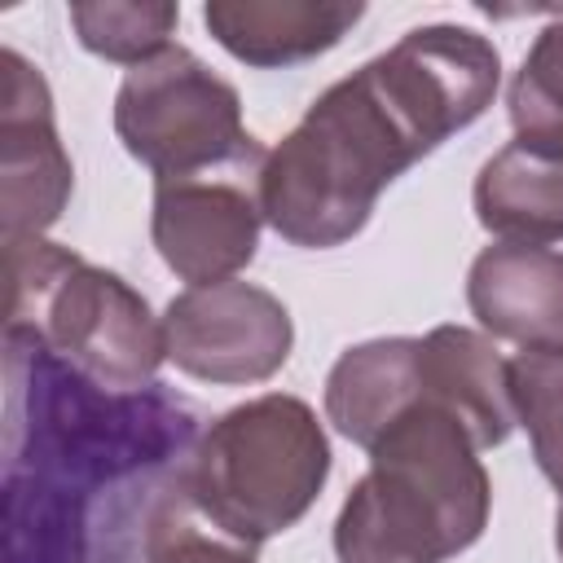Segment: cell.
Masks as SVG:
<instances>
[{
  "instance_id": "cell-12",
  "label": "cell",
  "mask_w": 563,
  "mask_h": 563,
  "mask_svg": "<svg viewBox=\"0 0 563 563\" xmlns=\"http://www.w3.org/2000/svg\"><path fill=\"white\" fill-rule=\"evenodd\" d=\"M422 400L453 413L475 449H497L515 431L510 369L488 334L466 325H435L418 339Z\"/></svg>"
},
{
  "instance_id": "cell-11",
  "label": "cell",
  "mask_w": 563,
  "mask_h": 563,
  "mask_svg": "<svg viewBox=\"0 0 563 563\" xmlns=\"http://www.w3.org/2000/svg\"><path fill=\"white\" fill-rule=\"evenodd\" d=\"M365 18L361 0H211L202 4V22L211 40L255 66H299L330 53L356 22Z\"/></svg>"
},
{
  "instance_id": "cell-14",
  "label": "cell",
  "mask_w": 563,
  "mask_h": 563,
  "mask_svg": "<svg viewBox=\"0 0 563 563\" xmlns=\"http://www.w3.org/2000/svg\"><path fill=\"white\" fill-rule=\"evenodd\" d=\"M475 220L515 246L563 242V158L523 141L501 145L475 176Z\"/></svg>"
},
{
  "instance_id": "cell-17",
  "label": "cell",
  "mask_w": 563,
  "mask_h": 563,
  "mask_svg": "<svg viewBox=\"0 0 563 563\" xmlns=\"http://www.w3.org/2000/svg\"><path fill=\"white\" fill-rule=\"evenodd\" d=\"M515 418L528 431L541 475L563 501V347H523L506 361Z\"/></svg>"
},
{
  "instance_id": "cell-6",
  "label": "cell",
  "mask_w": 563,
  "mask_h": 563,
  "mask_svg": "<svg viewBox=\"0 0 563 563\" xmlns=\"http://www.w3.org/2000/svg\"><path fill=\"white\" fill-rule=\"evenodd\" d=\"M114 132L154 180L189 176L260 145L242 123L238 88L180 44L123 75L114 92Z\"/></svg>"
},
{
  "instance_id": "cell-4",
  "label": "cell",
  "mask_w": 563,
  "mask_h": 563,
  "mask_svg": "<svg viewBox=\"0 0 563 563\" xmlns=\"http://www.w3.org/2000/svg\"><path fill=\"white\" fill-rule=\"evenodd\" d=\"M9 312L4 325L35 334L66 365L110 391L158 383L167 361L163 317L119 273L88 264L48 238L4 242Z\"/></svg>"
},
{
  "instance_id": "cell-15",
  "label": "cell",
  "mask_w": 563,
  "mask_h": 563,
  "mask_svg": "<svg viewBox=\"0 0 563 563\" xmlns=\"http://www.w3.org/2000/svg\"><path fill=\"white\" fill-rule=\"evenodd\" d=\"M180 22V4L167 0H75L70 26L75 40L114 66H145L163 48H172V31Z\"/></svg>"
},
{
  "instance_id": "cell-9",
  "label": "cell",
  "mask_w": 563,
  "mask_h": 563,
  "mask_svg": "<svg viewBox=\"0 0 563 563\" xmlns=\"http://www.w3.org/2000/svg\"><path fill=\"white\" fill-rule=\"evenodd\" d=\"M75 167L53 123V92L18 48H0V233L44 238L70 202Z\"/></svg>"
},
{
  "instance_id": "cell-3",
  "label": "cell",
  "mask_w": 563,
  "mask_h": 563,
  "mask_svg": "<svg viewBox=\"0 0 563 563\" xmlns=\"http://www.w3.org/2000/svg\"><path fill=\"white\" fill-rule=\"evenodd\" d=\"M365 453L334 519L339 563H449L484 537L493 479L453 413L418 400Z\"/></svg>"
},
{
  "instance_id": "cell-18",
  "label": "cell",
  "mask_w": 563,
  "mask_h": 563,
  "mask_svg": "<svg viewBox=\"0 0 563 563\" xmlns=\"http://www.w3.org/2000/svg\"><path fill=\"white\" fill-rule=\"evenodd\" d=\"M150 563H255L251 545H238L229 537H207L198 523L172 537Z\"/></svg>"
},
{
  "instance_id": "cell-10",
  "label": "cell",
  "mask_w": 563,
  "mask_h": 563,
  "mask_svg": "<svg viewBox=\"0 0 563 563\" xmlns=\"http://www.w3.org/2000/svg\"><path fill=\"white\" fill-rule=\"evenodd\" d=\"M471 317L488 339L519 347H563V251L497 242L471 260Z\"/></svg>"
},
{
  "instance_id": "cell-5",
  "label": "cell",
  "mask_w": 563,
  "mask_h": 563,
  "mask_svg": "<svg viewBox=\"0 0 563 563\" xmlns=\"http://www.w3.org/2000/svg\"><path fill=\"white\" fill-rule=\"evenodd\" d=\"M330 440L317 409L264 391L220 413L194 453V506L238 545H264L295 528L321 497Z\"/></svg>"
},
{
  "instance_id": "cell-2",
  "label": "cell",
  "mask_w": 563,
  "mask_h": 563,
  "mask_svg": "<svg viewBox=\"0 0 563 563\" xmlns=\"http://www.w3.org/2000/svg\"><path fill=\"white\" fill-rule=\"evenodd\" d=\"M501 53L488 35L431 22L330 84L268 150L264 224L303 251L352 242L378 194L497 97Z\"/></svg>"
},
{
  "instance_id": "cell-7",
  "label": "cell",
  "mask_w": 563,
  "mask_h": 563,
  "mask_svg": "<svg viewBox=\"0 0 563 563\" xmlns=\"http://www.w3.org/2000/svg\"><path fill=\"white\" fill-rule=\"evenodd\" d=\"M264 163L268 150L255 145L229 163L154 180L150 238L158 260L180 282L189 286L233 282L255 260L264 229V202H260Z\"/></svg>"
},
{
  "instance_id": "cell-8",
  "label": "cell",
  "mask_w": 563,
  "mask_h": 563,
  "mask_svg": "<svg viewBox=\"0 0 563 563\" xmlns=\"http://www.w3.org/2000/svg\"><path fill=\"white\" fill-rule=\"evenodd\" d=\"M167 361L220 387L273 378L295 347V321L286 303L255 282H216L180 290L163 312Z\"/></svg>"
},
{
  "instance_id": "cell-13",
  "label": "cell",
  "mask_w": 563,
  "mask_h": 563,
  "mask_svg": "<svg viewBox=\"0 0 563 563\" xmlns=\"http://www.w3.org/2000/svg\"><path fill=\"white\" fill-rule=\"evenodd\" d=\"M418 400H422V374H418L413 334L365 339L347 347L325 374V418L343 440L361 449H369Z\"/></svg>"
},
{
  "instance_id": "cell-19",
  "label": "cell",
  "mask_w": 563,
  "mask_h": 563,
  "mask_svg": "<svg viewBox=\"0 0 563 563\" xmlns=\"http://www.w3.org/2000/svg\"><path fill=\"white\" fill-rule=\"evenodd\" d=\"M554 550H559V563H563V501L554 510Z\"/></svg>"
},
{
  "instance_id": "cell-1",
  "label": "cell",
  "mask_w": 563,
  "mask_h": 563,
  "mask_svg": "<svg viewBox=\"0 0 563 563\" xmlns=\"http://www.w3.org/2000/svg\"><path fill=\"white\" fill-rule=\"evenodd\" d=\"M202 413L150 383L110 391L4 325V563H150L194 528Z\"/></svg>"
},
{
  "instance_id": "cell-16",
  "label": "cell",
  "mask_w": 563,
  "mask_h": 563,
  "mask_svg": "<svg viewBox=\"0 0 563 563\" xmlns=\"http://www.w3.org/2000/svg\"><path fill=\"white\" fill-rule=\"evenodd\" d=\"M506 110L515 141L563 158V13L541 26L523 53L506 88Z\"/></svg>"
}]
</instances>
